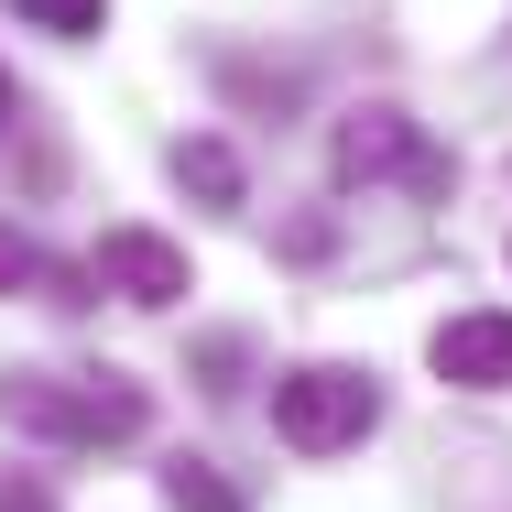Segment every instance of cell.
I'll return each mask as SVG.
<instances>
[{
    "label": "cell",
    "instance_id": "8992f818",
    "mask_svg": "<svg viewBox=\"0 0 512 512\" xmlns=\"http://www.w3.org/2000/svg\"><path fill=\"white\" fill-rule=\"evenodd\" d=\"M175 175L197 186L207 207H240V153L218 142V131H197V142H175Z\"/></svg>",
    "mask_w": 512,
    "mask_h": 512
},
{
    "label": "cell",
    "instance_id": "7a4b0ae2",
    "mask_svg": "<svg viewBox=\"0 0 512 512\" xmlns=\"http://www.w3.org/2000/svg\"><path fill=\"white\" fill-rule=\"evenodd\" d=\"M371 425H382V393H371V371L306 360V371H284V382H273V436H284L295 458H338V447H360Z\"/></svg>",
    "mask_w": 512,
    "mask_h": 512
},
{
    "label": "cell",
    "instance_id": "277c9868",
    "mask_svg": "<svg viewBox=\"0 0 512 512\" xmlns=\"http://www.w3.org/2000/svg\"><path fill=\"white\" fill-rule=\"evenodd\" d=\"M88 284L120 295V306H175L197 273H186V251H175L164 229H109L99 251H88Z\"/></svg>",
    "mask_w": 512,
    "mask_h": 512
},
{
    "label": "cell",
    "instance_id": "6da1fadb",
    "mask_svg": "<svg viewBox=\"0 0 512 512\" xmlns=\"http://www.w3.org/2000/svg\"><path fill=\"white\" fill-rule=\"evenodd\" d=\"M0 414L22 436H44V447H120V436L153 425L142 382H120V371H11L0 382Z\"/></svg>",
    "mask_w": 512,
    "mask_h": 512
},
{
    "label": "cell",
    "instance_id": "52a82bcc",
    "mask_svg": "<svg viewBox=\"0 0 512 512\" xmlns=\"http://www.w3.org/2000/svg\"><path fill=\"white\" fill-rule=\"evenodd\" d=\"M164 512H251L240 480H218V458H175L164 469Z\"/></svg>",
    "mask_w": 512,
    "mask_h": 512
},
{
    "label": "cell",
    "instance_id": "9c48e42d",
    "mask_svg": "<svg viewBox=\"0 0 512 512\" xmlns=\"http://www.w3.org/2000/svg\"><path fill=\"white\" fill-rule=\"evenodd\" d=\"M11 11H22V22H44V33H66V44H77V33H109L99 0H11Z\"/></svg>",
    "mask_w": 512,
    "mask_h": 512
},
{
    "label": "cell",
    "instance_id": "8fae6325",
    "mask_svg": "<svg viewBox=\"0 0 512 512\" xmlns=\"http://www.w3.org/2000/svg\"><path fill=\"white\" fill-rule=\"evenodd\" d=\"M0 120H11V77H0Z\"/></svg>",
    "mask_w": 512,
    "mask_h": 512
},
{
    "label": "cell",
    "instance_id": "ba28073f",
    "mask_svg": "<svg viewBox=\"0 0 512 512\" xmlns=\"http://www.w3.org/2000/svg\"><path fill=\"white\" fill-rule=\"evenodd\" d=\"M22 284H55V306H77V295H66V273H44V251H33L22 229H0V295H22Z\"/></svg>",
    "mask_w": 512,
    "mask_h": 512
},
{
    "label": "cell",
    "instance_id": "5b68a950",
    "mask_svg": "<svg viewBox=\"0 0 512 512\" xmlns=\"http://www.w3.org/2000/svg\"><path fill=\"white\" fill-rule=\"evenodd\" d=\"M425 360H436V382H458V393H512V316H447V327L425 338Z\"/></svg>",
    "mask_w": 512,
    "mask_h": 512
},
{
    "label": "cell",
    "instance_id": "30bf717a",
    "mask_svg": "<svg viewBox=\"0 0 512 512\" xmlns=\"http://www.w3.org/2000/svg\"><path fill=\"white\" fill-rule=\"evenodd\" d=\"M0 512H44V502H33V491H0Z\"/></svg>",
    "mask_w": 512,
    "mask_h": 512
},
{
    "label": "cell",
    "instance_id": "3957f363",
    "mask_svg": "<svg viewBox=\"0 0 512 512\" xmlns=\"http://www.w3.org/2000/svg\"><path fill=\"white\" fill-rule=\"evenodd\" d=\"M327 164H338V186H382V175H414V186H436V153H425V131H414L393 99L349 109V120L327 131Z\"/></svg>",
    "mask_w": 512,
    "mask_h": 512
}]
</instances>
